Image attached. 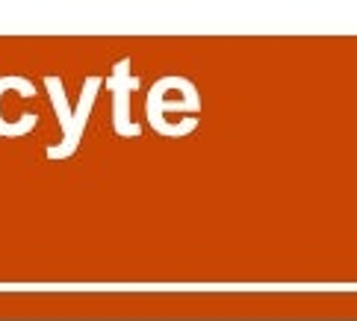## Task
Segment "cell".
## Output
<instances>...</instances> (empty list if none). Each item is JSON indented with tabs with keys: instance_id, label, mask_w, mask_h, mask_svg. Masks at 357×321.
Instances as JSON below:
<instances>
[{
	"instance_id": "2",
	"label": "cell",
	"mask_w": 357,
	"mask_h": 321,
	"mask_svg": "<svg viewBox=\"0 0 357 321\" xmlns=\"http://www.w3.org/2000/svg\"><path fill=\"white\" fill-rule=\"evenodd\" d=\"M45 86L50 92V100H54V109L59 115V124H62V148L56 150H47L50 159H59V157H68V153H74V148L80 145V136H83V127H86V118H89V109H92L95 104V92L100 80L98 77H89L86 86H83V97H80V107L77 109H68V100H66V88H62V80L59 77H45Z\"/></svg>"
},
{
	"instance_id": "3",
	"label": "cell",
	"mask_w": 357,
	"mask_h": 321,
	"mask_svg": "<svg viewBox=\"0 0 357 321\" xmlns=\"http://www.w3.org/2000/svg\"><path fill=\"white\" fill-rule=\"evenodd\" d=\"M127 68H130V59H121L116 65V71H112V77H109V88H112V95H116V112H112V118H116V133L119 136H136L139 127L130 124L133 118H130V100H127V92H133V88L139 86V80H133L124 88V83L133 77V74H127Z\"/></svg>"
},
{
	"instance_id": "1",
	"label": "cell",
	"mask_w": 357,
	"mask_h": 321,
	"mask_svg": "<svg viewBox=\"0 0 357 321\" xmlns=\"http://www.w3.org/2000/svg\"><path fill=\"white\" fill-rule=\"evenodd\" d=\"M148 121L162 136H183L195 130L201 97L198 88L183 77H162L145 97Z\"/></svg>"
}]
</instances>
